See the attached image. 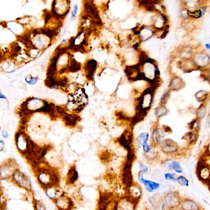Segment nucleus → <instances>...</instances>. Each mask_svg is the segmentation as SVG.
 Wrapping results in <instances>:
<instances>
[{"label": "nucleus", "instance_id": "nucleus-23", "mask_svg": "<svg viewBox=\"0 0 210 210\" xmlns=\"http://www.w3.org/2000/svg\"><path fill=\"white\" fill-rule=\"evenodd\" d=\"M78 179V173L77 169H76L75 167H72L70 168L69 172H68L67 174V181L69 182V184H74V182L77 180Z\"/></svg>", "mask_w": 210, "mask_h": 210}, {"label": "nucleus", "instance_id": "nucleus-9", "mask_svg": "<svg viewBox=\"0 0 210 210\" xmlns=\"http://www.w3.org/2000/svg\"><path fill=\"white\" fill-rule=\"evenodd\" d=\"M177 65L184 73H190L198 70L191 59H181L177 63Z\"/></svg>", "mask_w": 210, "mask_h": 210}, {"label": "nucleus", "instance_id": "nucleus-34", "mask_svg": "<svg viewBox=\"0 0 210 210\" xmlns=\"http://www.w3.org/2000/svg\"><path fill=\"white\" fill-rule=\"evenodd\" d=\"M34 206L35 207V209H45L44 208V206L43 205V204L41 202H39V201H36V202H34Z\"/></svg>", "mask_w": 210, "mask_h": 210}, {"label": "nucleus", "instance_id": "nucleus-5", "mask_svg": "<svg viewBox=\"0 0 210 210\" xmlns=\"http://www.w3.org/2000/svg\"><path fill=\"white\" fill-rule=\"evenodd\" d=\"M181 199V196L178 191H170L164 196L163 200L166 204L167 209H176L180 207Z\"/></svg>", "mask_w": 210, "mask_h": 210}, {"label": "nucleus", "instance_id": "nucleus-30", "mask_svg": "<svg viewBox=\"0 0 210 210\" xmlns=\"http://www.w3.org/2000/svg\"><path fill=\"white\" fill-rule=\"evenodd\" d=\"M144 155H145L146 156V158L148 159V160H153L154 158H156L157 156H158V153L156 152V151H155L154 150H153L152 149H151V151H149V152L148 153H144Z\"/></svg>", "mask_w": 210, "mask_h": 210}, {"label": "nucleus", "instance_id": "nucleus-39", "mask_svg": "<svg viewBox=\"0 0 210 210\" xmlns=\"http://www.w3.org/2000/svg\"><path fill=\"white\" fill-rule=\"evenodd\" d=\"M0 144H1V151H2L4 150V143L3 141L1 140L0 141Z\"/></svg>", "mask_w": 210, "mask_h": 210}, {"label": "nucleus", "instance_id": "nucleus-18", "mask_svg": "<svg viewBox=\"0 0 210 210\" xmlns=\"http://www.w3.org/2000/svg\"><path fill=\"white\" fill-rule=\"evenodd\" d=\"M165 165L168 169L170 170H174L176 173H182L183 172V169H182L180 163L179 162L168 160L165 162Z\"/></svg>", "mask_w": 210, "mask_h": 210}, {"label": "nucleus", "instance_id": "nucleus-22", "mask_svg": "<svg viewBox=\"0 0 210 210\" xmlns=\"http://www.w3.org/2000/svg\"><path fill=\"white\" fill-rule=\"evenodd\" d=\"M142 184L144 185V187H145L146 191L148 192H150V193L153 192V190L158 189L159 187H160V184L158 183H156V182H154L152 181L146 180V179H144Z\"/></svg>", "mask_w": 210, "mask_h": 210}, {"label": "nucleus", "instance_id": "nucleus-8", "mask_svg": "<svg viewBox=\"0 0 210 210\" xmlns=\"http://www.w3.org/2000/svg\"><path fill=\"white\" fill-rule=\"evenodd\" d=\"M184 86H185V83H184V80L178 76L174 75L169 81L168 90H170L171 92H176V91L181 90L182 88H184Z\"/></svg>", "mask_w": 210, "mask_h": 210}, {"label": "nucleus", "instance_id": "nucleus-24", "mask_svg": "<svg viewBox=\"0 0 210 210\" xmlns=\"http://www.w3.org/2000/svg\"><path fill=\"white\" fill-rule=\"evenodd\" d=\"M81 65L72 58V59H70L67 69L71 72H77L81 69Z\"/></svg>", "mask_w": 210, "mask_h": 210}, {"label": "nucleus", "instance_id": "nucleus-1", "mask_svg": "<svg viewBox=\"0 0 210 210\" xmlns=\"http://www.w3.org/2000/svg\"><path fill=\"white\" fill-rule=\"evenodd\" d=\"M191 60L198 70L208 71L210 69V55L204 49L196 47Z\"/></svg>", "mask_w": 210, "mask_h": 210}, {"label": "nucleus", "instance_id": "nucleus-38", "mask_svg": "<svg viewBox=\"0 0 210 210\" xmlns=\"http://www.w3.org/2000/svg\"><path fill=\"white\" fill-rule=\"evenodd\" d=\"M204 48H205L206 50H208L210 54V44L209 43H206V44H204Z\"/></svg>", "mask_w": 210, "mask_h": 210}, {"label": "nucleus", "instance_id": "nucleus-19", "mask_svg": "<svg viewBox=\"0 0 210 210\" xmlns=\"http://www.w3.org/2000/svg\"><path fill=\"white\" fill-rule=\"evenodd\" d=\"M63 119L65 124L67 125L71 126V127H74L76 125V124L78 122V119H79V117L77 114H74V113H72V114H69V113H65L64 116H62Z\"/></svg>", "mask_w": 210, "mask_h": 210}, {"label": "nucleus", "instance_id": "nucleus-26", "mask_svg": "<svg viewBox=\"0 0 210 210\" xmlns=\"http://www.w3.org/2000/svg\"><path fill=\"white\" fill-rule=\"evenodd\" d=\"M206 113H207L206 105H204V104H202V105L200 106L199 108L196 111L197 118H199L200 120L202 119V118H204V116H205Z\"/></svg>", "mask_w": 210, "mask_h": 210}, {"label": "nucleus", "instance_id": "nucleus-13", "mask_svg": "<svg viewBox=\"0 0 210 210\" xmlns=\"http://www.w3.org/2000/svg\"><path fill=\"white\" fill-rule=\"evenodd\" d=\"M97 67V62L95 60H90L85 63L84 66L85 73L86 74V78L88 79L91 80L93 77V74L95 72Z\"/></svg>", "mask_w": 210, "mask_h": 210}, {"label": "nucleus", "instance_id": "nucleus-37", "mask_svg": "<svg viewBox=\"0 0 210 210\" xmlns=\"http://www.w3.org/2000/svg\"><path fill=\"white\" fill-rule=\"evenodd\" d=\"M2 136H3V137H4V138H5V139L8 138L9 134H8V133L6 132V130H2Z\"/></svg>", "mask_w": 210, "mask_h": 210}, {"label": "nucleus", "instance_id": "nucleus-10", "mask_svg": "<svg viewBox=\"0 0 210 210\" xmlns=\"http://www.w3.org/2000/svg\"><path fill=\"white\" fill-rule=\"evenodd\" d=\"M181 209L184 210H200L202 209L201 206L193 200L182 198L181 202Z\"/></svg>", "mask_w": 210, "mask_h": 210}, {"label": "nucleus", "instance_id": "nucleus-11", "mask_svg": "<svg viewBox=\"0 0 210 210\" xmlns=\"http://www.w3.org/2000/svg\"><path fill=\"white\" fill-rule=\"evenodd\" d=\"M196 48L192 47L191 46L187 45L182 46L178 51V56L180 57V60L181 59H191L192 56L194 53L195 50Z\"/></svg>", "mask_w": 210, "mask_h": 210}, {"label": "nucleus", "instance_id": "nucleus-33", "mask_svg": "<svg viewBox=\"0 0 210 210\" xmlns=\"http://www.w3.org/2000/svg\"><path fill=\"white\" fill-rule=\"evenodd\" d=\"M78 5H74V8H73V10L72 13H71V19H74L77 16V13H78Z\"/></svg>", "mask_w": 210, "mask_h": 210}, {"label": "nucleus", "instance_id": "nucleus-41", "mask_svg": "<svg viewBox=\"0 0 210 210\" xmlns=\"http://www.w3.org/2000/svg\"><path fill=\"white\" fill-rule=\"evenodd\" d=\"M209 39H210V36H209Z\"/></svg>", "mask_w": 210, "mask_h": 210}, {"label": "nucleus", "instance_id": "nucleus-32", "mask_svg": "<svg viewBox=\"0 0 210 210\" xmlns=\"http://www.w3.org/2000/svg\"><path fill=\"white\" fill-rule=\"evenodd\" d=\"M165 178L166 180H169L172 181H176L177 176L176 174H174V173H167V174H165Z\"/></svg>", "mask_w": 210, "mask_h": 210}, {"label": "nucleus", "instance_id": "nucleus-14", "mask_svg": "<svg viewBox=\"0 0 210 210\" xmlns=\"http://www.w3.org/2000/svg\"><path fill=\"white\" fill-rule=\"evenodd\" d=\"M55 204L59 209H72L73 207V202L69 197L60 196L57 199L55 200Z\"/></svg>", "mask_w": 210, "mask_h": 210}, {"label": "nucleus", "instance_id": "nucleus-28", "mask_svg": "<svg viewBox=\"0 0 210 210\" xmlns=\"http://www.w3.org/2000/svg\"><path fill=\"white\" fill-rule=\"evenodd\" d=\"M170 93H171V91L169 90H168L163 93V96L161 97L160 105H166L167 102H168V101L169 99V97H170Z\"/></svg>", "mask_w": 210, "mask_h": 210}, {"label": "nucleus", "instance_id": "nucleus-35", "mask_svg": "<svg viewBox=\"0 0 210 210\" xmlns=\"http://www.w3.org/2000/svg\"><path fill=\"white\" fill-rule=\"evenodd\" d=\"M142 148H143V150L144 151V153L149 152V151H150L151 149V147L147 143L144 144L143 145H142Z\"/></svg>", "mask_w": 210, "mask_h": 210}, {"label": "nucleus", "instance_id": "nucleus-20", "mask_svg": "<svg viewBox=\"0 0 210 210\" xmlns=\"http://www.w3.org/2000/svg\"><path fill=\"white\" fill-rule=\"evenodd\" d=\"M209 96V93L208 91L204 90H198L195 94V98L198 102H204L208 100Z\"/></svg>", "mask_w": 210, "mask_h": 210}, {"label": "nucleus", "instance_id": "nucleus-2", "mask_svg": "<svg viewBox=\"0 0 210 210\" xmlns=\"http://www.w3.org/2000/svg\"><path fill=\"white\" fill-rule=\"evenodd\" d=\"M69 0H53V2L51 12L60 18H64V17L69 13Z\"/></svg>", "mask_w": 210, "mask_h": 210}, {"label": "nucleus", "instance_id": "nucleus-16", "mask_svg": "<svg viewBox=\"0 0 210 210\" xmlns=\"http://www.w3.org/2000/svg\"><path fill=\"white\" fill-rule=\"evenodd\" d=\"M181 6L190 10H194L203 4V0H181Z\"/></svg>", "mask_w": 210, "mask_h": 210}, {"label": "nucleus", "instance_id": "nucleus-17", "mask_svg": "<svg viewBox=\"0 0 210 210\" xmlns=\"http://www.w3.org/2000/svg\"><path fill=\"white\" fill-rule=\"evenodd\" d=\"M130 188V196L134 200H139V199L141 198V195H142V191H141V187L138 184H133Z\"/></svg>", "mask_w": 210, "mask_h": 210}, {"label": "nucleus", "instance_id": "nucleus-3", "mask_svg": "<svg viewBox=\"0 0 210 210\" xmlns=\"http://www.w3.org/2000/svg\"><path fill=\"white\" fill-rule=\"evenodd\" d=\"M32 37H31L30 39V43L32 46L36 48L39 50H44L49 47L51 42V38L44 33H42L41 32H38L37 34H32Z\"/></svg>", "mask_w": 210, "mask_h": 210}, {"label": "nucleus", "instance_id": "nucleus-31", "mask_svg": "<svg viewBox=\"0 0 210 210\" xmlns=\"http://www.w3.org/2000/svg\"><path fill=\"white\" fill-rule=\"evenodd\" d=\"M25 81L27 83H29L30 85H34L37 82L38 78L37 77H33L31 75L27 76V77L25 78Z\"/></svg>", "mask_w": 210, "mask_h": 210}, {"label": "nucleus", "instance_id": "nucleus-15", "mask_svg": "<svg viewBox=\"0 0 210 210\" xmlns=\"http://www.w3.org/2000/svg\"><path fill=\"white\" fill-rule=\"evenodd\" d=\"M207 8L204 5L199 6L194 10L190 11V19L191 20H199L205 16Z\"/></svg>", "mask_w": 210, "mask_h": 210}, {"label": "nucleus", "instance_id": "nucleus-6", "mask_svg": "<svg viewBox=\"0 0 210 210\" xmlns=\"http://www.w3.org/2000/svg\"><path fill=\"white\" fill-rule=\"evenodd\" d=\"M12 179L15 184L18 186L30 191L31 189V182L28 176H27L24 173L21 172L18 169H16L12 174Z\"/></svg>", "mask_w": 210, "mask_h": 210}, {"label": "nucleus", "instance_id": "nucleus-12", "mask_svg": "<svg viewBox=\"0 0 210 210\" xmlns=\"http://www.w3.org/2000/svg\"><path fill=\"white\" fill-rule=\"evenodd\" d=\"M165 132L163 129L159 127L155 128L153 129L152 135H151V139H152V142L155 145H160V143L164 140V138L165 137Z\"/></svg>", "mask_w": 210, "mask_h": 210}, {"label": "nucleus", "instance_id": "nucleus-40", "mask_svg": "<svg viewBox=\"0 0 210 210\" xmlns=\"http://www.w3.org/2000/svg\"><path fill=\"white\" fill-rule=\"evenodd\" d=\"M207 153L210 155V143L208 144V146H207Z\"/></svg>", "mask_w": 210, "mask_h": 210}, {"label": "nucleus", "instance_id": "nucleus-27", "mask_svg": "<svg viewBox=\"0 0 210 210\" xmlns=\"http://www.w3.org/2000/svg\"><path fill=\"white\" fill-rule=\"evenodd\" d=\"M149 133H144L140 134V135L138 136L137 139V141L139 145L142 146L144 144L147 143V141L149 140Z\"/></svg>", "mask_w": 210, "mask_h": 210}, {"label": "nucleus", "instance_id": "nucleus-4", "mask_svg": "<svg viewBox=\"0 0 210 210\" xmlns=\"http://www.w3.org/2000/svg\"><path fill=\"white\" fill-rule=\"evenodd\" d=\"M133 31L141 42H147L156 35V30L151 25V26L142 25L141 27H136L133 29Z\"/></svg>", "mask_w": 210, "mask_h": 210}, {"label": "nucleus", "instance_id": "nucleus-25", "mask_svg": "<svg viewBox=\"0 0 210 210\" xmlns=\"http://www.w3.org/2000/svg\"><path fill=\"white\" fill-rule=\"evenodd\" d=\"M190 11L191 10L186 8V7L181 6L179 10V17L184 21H188L190 19Z\"/></svg>", "mask_w": 210, "mask_h": 210}, {"label": "nucleus", "instance_id": "nucleus-29", "mask_svg": "<svg viewBox=\"0 0 210 210\" xmlns=\"http://www.w3.org/2000/svg\"><path fill=\"white\" fill-rule=\"evenodd\" d=\"M176 181L179 185L182 186H188L189 181L185 176H179L176 178Z\"/></svg>", "mask_w": 210, "mask_h": 210}, {"label": "nucleus", "instance_id": "nucleus-36", "mask_svg": "<svg viewBox=\"0 0 210 210\" xmlns=\"http://www.w3.org/2000/svg\"><path fill=\"white\" fill-rule=\"evenodd\" d=\"M140 171L142 172L144 174H146L148 172V168L145 165L141 164L140 165Z\"/></svg>", "mask_w": 210, "mask_h": 210}, {"label": "nucleus", "instance_id": "nucleus-7", "mask_svg": "<svg viewBox=\"0 0 210 210\" xmlns=\"http://www.w3.org/2000/svg\"><path fill=\"white\" fill-rule=\"evenodd\" d=\"M160 149L166 155H173L179 150V144L173 140H164L160 144Z\"/></svg>", "mask_w": 210, "mask_h": 210}, {"label": "nucleus", "instance_id": "nucleus-21", "mask_svg": "<svg viewBox=\"0 0 210 210\" xmlns=\"http://www.w3.org/2000/svg\"><path fill=\"white\" fill-rule=\"evenodd\" d=\"M169 110L166 107V105H160L158 107L155 109V115L156 118H160L162 117H164L168 114Z\"/></svg>", "mask_w": 210, "mask_h": 210}]
</instances>
